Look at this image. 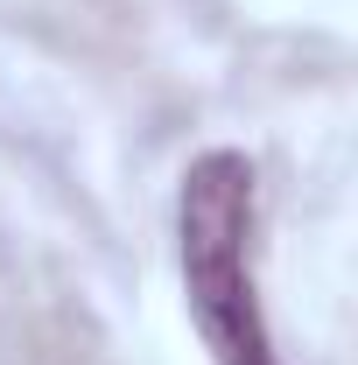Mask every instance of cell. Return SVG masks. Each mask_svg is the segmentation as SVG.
Returning <instances> with one entry per match:
<instances>
[{"label":"cell","instance_id":"cell-1","mask_svg":"<svg viewBox=\"0 0 358 365\" xmlns=\"http://www.w3.org/2000/svg\"><path fill=\"white\" fill-rule=\"evenodd\" d=\"M253 204H260V182L239 148H211L190 162L176 204L183 288L218 365H281L260 323V288H253Z\"/></svg>","mask_w":358,"mask_h":365}]
</instances>
